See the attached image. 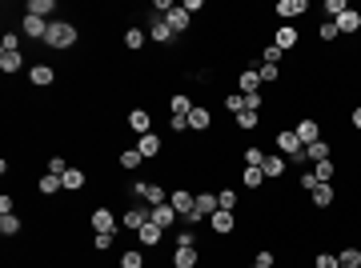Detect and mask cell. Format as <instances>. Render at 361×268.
Wrapping results in <instances>:
<instances>
[{"label":"cell","mask_w":361,"mask_h":268,"mask_svg":"<svg viewBox=\"0 0 361 268\" xmlns=\"http://www.w3.org/2000/svg\"><path fill=\"white\" fill-rule=\"evenodd\" d=\"M293 133H297V140H301V144H313V140H321V120H317V116H301V120H297V124H293Z\"/></svg>","instance_id":"obj_14"},{"label":"cell","mask_w":361,"mask_h":268,"mask_svg":"<svg viewBox=\"0 0 361 268\" xmlns=\"http://www.w3.org/2000/svg\"><path fill=\"white\" fill-rule=\"evenodd\" d=\"M133 148H137V153H141L144 160H161V157H165V140H161L157 133L137 136V144H133Z\"/></svg>","instance_id":"obj_11"},{"label":"cell","mask_w":361,"mask_h":268,"mask_svg":"<svg viewBox=\"0 0 361 268\" xmlns=\"http://www.w3.org/2000/svg\"><path fill=\"white\" fill-rule=\"evenodd\" d=\"M285 172H289V160L281 157V153H269V157H265V180L277 184V180H285Z\"/></svg>","instance_id":"obj_22"},{"label":"cell","mask_w":361,"mask_h":268,"mask_svg":"<svg viewBox=\"0 0 361 268\" xmlns=\"http://www.w3.org/2000/svg\"><path fill=\"white\" fill-rule=\"evenodd\" d=\"M309 201H313V208H321V212H325V208H333V204H337L333 184H317V188L309 192Z\"/></svg>","instance_id":"obj_26"},{"label":"cell","mask_w":361,"mask_h":268,"mask_svg":"<svg viewBox=\"0 0 361 268\" xmlns=\"http://www.w3.org/2000/svg\"><path fill=\"white\" fill-rule=\"evenodd\" d=\"M209 129H213V112L205 109V104H197V109L189 112V133H209Z\"/></svg>","instance_id":"obj_25"},{"label":"cell","mask_w":361,"mask_h":268,"mask_svg":"<svg viewBox=\"0 0 361 268\" xmlns=\"http://www.w3.org/2000/svg\"><path fill=\"white\" fill-rule=\"evenodd\" d=\"M217 201H221L225 212H237V208H241V197H237V188H233V184H221V188H217Z\"/></svg>","instance_id":"obj_31"},{"label":"cell","mask_w":361,"mask_h":268,"mask_svg":"<svg viewBox=\"0 0 361 268\" xmlns=\"http://www.w3.org/2000/svg\"><path fill=\"white\" fill-rule=\"evenodd\" d=\"M257 56H261V65H277V68H281V60H285V52H281V48L273 45V41H265Z\"/></svg>","instance_id":"obj_37"},{"label":"cell","mask_w":361,"mask_h":268,"mask_svg":"<svg viewBox=\"0 0 361 268\" xmlns=\"http://www.w3.org/2000/svg\"><path fill=\"white\" fill-rule=\"evenodd\" d=\"M89 224H93V232H105V236H120V216L109 208V204H96L93 212H89Z\"/></svg>","instance_id":"obj_2"},{"label":"cell","mask_w":361,"mask_h":268,"mask_svg":"<svg viewBox=\"0 0 361 268\" xmlns=\"http://www.w3.org/2000/svg\"><path fill=\"white\" fill-rule=\"evenodd\" d=\"M241 188L261 192V188H265V168H245V164H241Z\"/></svg>","instance_id":"obj_28"},{"label":"cell","mask_w":361,"mask_h":268,"mask_svg":"<svg viewBox=\"0 0 361 268\" xmlns=\"http://www.w3.org/2000/svg\"><path fill=\"white\" fill-rule=\"evenodd\" d=\"M305 160L309 164H321V160H333V140H313V144H305Z\"/></svg>","instance_id":"obj_19"},{"label":"cell","mask_w":361,"mask_h":268,"mask_svg":"<svg viewBox=\"0 0 361 268\" xmlns=\"http://www.w3.org/2000/svg\"><path fill=\"white\" fill-rule=\"evenodd\" d=\"M165 236H168L165 228H157V224L149 221L141 232H137V245H141V248H161V245H165Z\"/></svg>","instance_id":"obj_20"},{"label":"cell","mask_w":361,"mask_h":268,"mask_svg":"<svg viewBox=\"0 0 361 268\" xmlns=\"http://www.w3.org/2000/svg\"><path fill=\"white\" fill-rule=\"evenodd\" d=\"M185 12L197 16V12H205V0H185Z\"/></svg>","instance_id":"obj_52"},{"label":"cell","mask_w":361,"mask_h":268,"mask_svg":"<svg viewBox=\"0 0 361 268\" xmlns=\"http://www.w3.org/2000/svg\"><path fill=\"white\" fill-rule=\"evenodd\" d=\"M349 124L361 133V104H353V109H349Z\"/></svg>","instance_id":"obj_53"},{"label":"cell","mask_w":361,"mask_h":268,"mask_svg":"<svg viewBox=\"0 0 361 268\" xmlns=\"http://www.w3.org/2000/svg\"><path fill=\"white\" fill-rule=\"evenodd\" d=\"M120 268H144V248L141 245L124 248V252H120Z\"/></svg>","instance_id":"obj_35"},{"label":"cell","mask_w":361,"mask_h":268,"mask_svg":"<svg viewBox=\"0 0 361 268\" xmlns=\"http://www.w3.org/2000/svg\"><path fill=\"white\" fill-rule=\"evenodd\" d=\"M257 72H261V85H265V89H269V85H281V76H285L277 65H261Z\"/></svg>","instance_id":"obj_42"},{"label":"cell","mask_w":361,"mask_h":268,"mask_svg":"<svg viewBox=\"0 0 361 268\" xmlns=\"http://www.w3.org/2000/svg\"><path fill=\"white\" fill-rule=\"evenodd\" d=\"M205 228H209V236L225 241V236H233V232H237V212H225V208H217L213 216L205 221Z\"/></svg>","instance_id":"obj_5"},{"label":"cell","mask_w":361,"mask_h":268,"mask_svg":"<svg viewBox=\"0 0 361 268\" xmlns=\"http://www.w3.org/2000/svg\"><path fill=\"white\" fill-rule=\"evenodd\" d=\"M144 41H149V32H144L141 24L124 28V48H129V52H141V48H144Z\"/></svg>","instance_id":"obj_33"},{"label":"cell","mask_w":361,"mask_h":268,"mask_svg":"<svg viewBox=\"0 0 361 268\" xmlns=\"http://www.w3.org/2000/svg\"><path fill=\"white\" fill-rule=\"evenodd\" d=\"M261 112H253V109H245V112H237V116H233V129H237V133H257V129H261Z\"/></svg>","instance_id":"obj_23"},{"label":"cell","mask_w":361,"mask_h":268,"mask_svg":"<svg viewBox=\"0 0 361 268\" xmlns=\"http://www.w3.org/2000/svg\"><path fill=\"white\" fill-rule=\"evenodd\" d=\"M144 204H168V188L165 184H157V180H149V188H144Z\"/></svg>","instance_id":"obj_38"},{"label":"cell","mask_w":361,"mask_h":268,"mask_svg":"<svg viewBox=\"0 0 361 268\" xmlns=\"http://www.w3.org/2000/svg\"><path fill=\"white\" fill-rule=\"evenodd\" d=\"M117 164L124 168V172H141L149 160H144L141 153H137V148H120V153H117Z\"/></svg>","instance_id":"obj_27"},{"label":"cell","mask_w":361,"mask_h":268,"mask_svg":"<svg viewBox=\"0 0 361 268\" xmlns=\"http://www.w3.org/2000/svg\"><path fill=\"white\" fill-rule=\"evenodd\" d=\"M317 41H321V45H341V32H337V24H333V21H321V24H317Z\"/></svg>","instance_id":"obj_36"},{"label":"cell","mask_w":361,"mask_h":268,"mask_svg":"<svg viewBox=\"0 0 361 268\" xmlns=\"http://www.w3.org/2000/svg\"><path fill=\"white\" fill-rule=\"evenodd\" d=\"M305 12H309V0H277L273 4V16L281 24H297Z\"/></svg>","instance_id":"obj_6"},{"label":"cell","mask_w":361,"mask_h":268,"mask_svg":"<svg viewBox=\"0 0 361 268\" xmlns=\"http://www.w3.org/2000/svg\"><path fill=\"white\" fill-rule=\"evenodd\" d=\"M317 184H321V180L313 177V168H301V172H297V188H301V192H313Z\"/></svg>","instance_id":"obj_44"},{"label":"cell","mask_w":361,"mask_h":268,"mask_svg":"<svg viewBox=\"0 0 361 268\" xmlns=\"http://www.w3.org/2000/svg\"><path fill=\"white\" fill-rule=\"evenodd\" d=\"M337 260H341V268H361V245H349L337 252Z\"/></svg>","instance_id":"obj_39"},{"label":"cell","mask_w":361,"mask_h":268,"mask_svg":"<svg viewBox=\"0 0 361 268\" xmlns=\"http://www.w3.org/2000/svg\"><path fill=\"white\" fill-rule=\"evenodd\" d=\"M245 109H253V112H261V116H265V109H269V104H265V92H253V96H245Z\"/></svg>","instance_id":"obj_50"},{"label":"cell","mask_w":361,"mask_h":268,"mask_svg":"<svg viewBox=\"0 0 361 268\" xmlns=\"http://www.w3.org/2000/svg\"><path fill=\"white\" fill-rule=\"evenodd\" d=\"M221 104H225V112H229V120H233L237 112H245V96H241V92L233 89V92H225V100H221Z\"/></svg>","instance_id":"obj_41"},{"label":"cell","mask_w":361,"mask_h":268,"mask_svg":"<svg viewBox=\"0 0 361 268\" xmlns=\"http://www.w3.org/2000/svg\"><path fill=\"white\" fill-rule=\"evenodd\" d=\"M0 72H4V76L24 72V52L21 48H0Z\"/></svg>","instance_id":"obj_17"},{"label":"cell","mask_w":361,"mask_h":268,"mask_svg":"<svg viewBox=\"0 0 361 268\" xmlns=\"http://www.w3.org/2000/svg\"><path fill=\"white\" fill-rule=\"evenodd\" d=\"M153 224L165 228V232H173V228H181V216H177L173 204H153Z\"/></svg>","instance_id":"obj_16"},{"label":"cell","mask_w":361,"mask_h":268,"mask_svg":"<svg viewBox=\"0 0 361 268\" xmlns=\"http://www.w3.org/2000/svg\"><path fill=\"white\" fill-rule=\"evenodd\" d=\"M0 48H24V36H21V32H12V28H8V32L0 36Z\"/></svg>","instance_id":"obj_49"},{"label":"cell","mask_w":361,"mask_h":268,"mask_svg":"<svg viewBox=\"0 0 361 268\" xmlns=\"http://www.w3.org/2000/svg\"><path fill=\"white\" fill-rule=\"evenodd\" d=\"M144 32H149V41H153V45H165V48L181 41V36H177V32L168 28L165 16H157V12H149V21H144Z\"/></svg>","instance_id":"obj_3"},{"label":"cell","mask_w":361,"mask_h":268,"mask_svg":"<svg viewBox=\"0 0 361 268\" xmlns=\"http://www.w3.org/2000/svg\"><path fill=\"white\" fill-rule=\"evenodd\" d=\"M193 109H197V100H193L189 92H173V96H168V104H165L168 116H189Z\"/></svg>","instance_id":"obj_21"},{"label":"cell","mask_w":361,"mask_h":268,"mask_svg":"<svg viewBox=\"0 0 361 268\" xmlns=\"http://www.w3.org/2000/svg\"><path fill=\"white\" fill-rule=\"evenodd\" d=\"M65 192H80V188H85V184H89V172H85V168H76V164H72L69 172H65Z\"/></svg>","instance_id":"obj_30"},{"label":"cell","mask_w":361,"mask_h":268,"mask_svg":"<svg viewBox=\"0 0 361 268\" xmlns=\"http://www.w3.org/2000/svg\"><path fill=\"white\" fill-rule=\"evenodd\" d=\"M201 265H205V252L201 248H173L168 268H201Z\"/></svg>","instance_id":"obj_13"},{"label":"cell","mask_w":361,"mask_h":268,"mask_svg":"<svg viewBox=\"0 0 361 268\" xmlns=\"http://www.w3.org/2000/svg\"><path fill=\"white\" fill-rule=\"evenodd\" d=\"M36 192H41L45 201H56V197L65 192V180L52 177V172H41V177H36Z\"/></svg>","instance_id":"obj_18"},{"label":"cell","mask_w":361,"mask_h":268,"mask_svg":"<svg viewBox=\"0 0 361 268\" xmlns=\"http://www.w3.org/2000/svg\"><path fill=\"white\" fill-rule=\"evenodd\" d=\"M345 8H349V0H325V21H337Z\"/></svg>","instance_id":"obj_47"},{"label":"cell","mask_w":361,"mask_h":268,"mask_svg":"<svg viewBox=\"0 0 361 268\" xmlns=\"http://www.w3.org/2000/svg\"><path fill=\"white\" fill-rule=\"evenodd\" d=\"M117 236H105V232H93V252H109Z\"/></svg>","instance_id":"obj_51"},{"label":"cell","mask_w":361,"mask_h":268,"mask_svg":"<svg viewBox=\"0 0 361 268\" xmlns=\"http://www.w3.org/2000/svg\"><path fill=\"white\" fill-rule=\"evenodd\" d=\"M24 12H28V16H52V12H56V0H28V4H24Z\"/></svg>","instance_id":"obj_34"},{"label":"cell","mask_w":361,"mask_h":268,"mask_svg":"<svg viewBox=\"0 0 361 268\" xmlns=\"http://www.w3.org/2000/svg\"><path fill=\"white\" fill-rule=\"evenodd\" d=\"M168 245H173V248H201V232L189 228V224H181V228H173V232H168Z\"/></svg>","instance_id":"obj_15"},{"label":"cell","mask_w":361,"mask_h":268,"mask_svg":"<svg viewBox=\"0 0 361 268\" xmlns=\"http://www.w3.org/2000/svg\"><path fill=\"white\" fill-rule=\"evenodd\" d=\"M69 168H72V164H69L65 157H48V160H45V172H52V177H65Z\"/></svg>","instance_id":"obj_43"},{"label":"cell","mask_w":361,"mask_h":268,"mask_svg":"<svg viewBox=\"0 0 361 268\" xmlns=\"http://www.w3.org/2000/svg\"><path fill=\"white\" fill-rule=\"evenodd\" d=\"M80 45V28L72 21H48V36H45V48L48 52H72Z\"/></svg>","instance_id":"obj_1"},{"label":"cell","mask_w":361,"mask_h":268,"mask_svg":"<svg viewBox=\"0 0 361 268\" xmlns=\"http://www.w3.org/2000/svg\"><path fill=\"white\" fill-rule=\"evenodd\" d=\"M149 221H153V204H129V208L120 212V228H124V232H141Z\"/></svg>","instance_id":"obj_4"},{"label":"cell","mask_w":361,"mask_h":268,"mask_svg":"<svg viewBox=\"0 0 361 268\" xmlns=\"http://www.w3.org/2000/svg\"><path fill=\"white\" fill-rule=\"evenodd\" d=\"M165 21H168V28H173L177 36H185V32L193 28V16L185 12V4H173V12H168Z\"/></svg>","instance_id":"obj_24"},{"label":"cell","mask_w":361,"mask_h":268,"mask_svg":"<svg viewBox=\"0 0 361 268\" xmlns=\"http://www.w3.org/2000/svg\"><path fill=\"white\" fill-rule=\"evenodd\" d=\"M333 24H337V32H341V41H353V36L361 32V8H353V4H349V8H345Z\"/></svg>","instance_id":"obj_10"},{"label":"cell","mask_w":361,"mask_h":268,"mask_svg":"<svg viewBox=\"0 0 361 268\" xmlns=\"http://www.w3.org/2000/svg\"><path fill=\"white\" fill-rule=\"evenodd\" d=\"M21 232H24V221L17 216V212L0 216V236H4V241H12V236H21Z\"/></svg>","instance_id":"obj_32"},{"label":"cell","mask_w":361,"mask_h":268,"mask_svg":"<svg viewBox=\"0 0 361 268\" xmlns=\"http://www.w3.org/2000/svg\"><path fill=\"white\" fill-rule=\"evenodd\" d=\"M165 120H168V133H173V136L189 133V116H168V112H165Z\"/></svg>","instance_id":"obj_45"},{"label":"cell","mask_w":361,"mask_h":268,"mask_svg":"<svg viewBox=\"0 0 361 268\" xmlns=\"http://www.w3.org/2000/svg\"><path fill=\"white\" fill-rule=\"evenodd\" d=\"M28 85H32V89H52V85H56V68L48 65V60L28 65Z\"/></svg>","instance_id":"obj_9"},{"label":"cell","mask_w":361,"mask_h":268,"mask_svg":"<svg viewBox=\"0 0 361 268\" xmlns=\"http://www.w3.org/2000/svg\"><path fill=\"white\" fill-rule=\"evenodd\" d=\"M313 177L321 180V184H333V177H337V160H321V164H313Z\"/></svg>","instance_id":"obj_40"},{"label":"cell","mask_w":361,"mask_h":268,"mask_svg":"<svg viewBox=\"0 0 361 268\" xmlns=\"http://www.w3.org/2000/svg\"><path fill=\"white\" fill-rule=\"evenodd\" d=\"M265 157H269V148H261V144H249V148L241 153V164H245V168H265Z\"/></svg>","instance_id":"obj_29"},{"label":"cell","mask_w":361,"mask_h":268,"mask_svg":"<svg viewBox=\"0 0 361 268\" xmlns=\"http://www.w3.org/2000/svg\"><path fill=\"white\" fill-rule=\"evenodd\" d=\"M168 204H173V208H177V216L185 221V216L193 212V204H197V192L181 184V188H173V192H168Z\"/></svg>","instance_id":"obj_12"},{"label":"cell","mask_w":361,"mask_h":268,"mask_svg":"<svg viewBox=\"0 0 361 268\" xmlns=\"http://www.w3.org/2000/svg\"><path fill=\"white\" fill-rule=\"evenodd\" d=\"M273 265H277V252H269V248H261L253 256V268H273Z\"/></svg>","instance_id":"obj_48"},{"label":"cell","mask_w":361,"mask_h":268,"mask_svg":"<svg viewBox=\"0 0 361 268\" xmlns=\"http://www.w3.org/2000/svg\"><path fill=\"white\" fill-rule=\"evenodd\" d=\"M313 268H341V260H337V252H317Z\"/></svg>","instance_id":"obj_46"},{"label":"cell","mask_w":361,"mask_h":268,"mask_svg":"<svg viewBox=\"0 0 361 268\" xmlns=\"http://www.w3.org/2000/svg\"><path fill=\"white\" fill-rule=\"evenodd\" d=\"M269 41L281 48V52H297V45H301V28H297V24H277Z\"/></svg>","instance_id":"obj_7"},{"label":"cell","mask_w":361,"mask_h":268,"mask_svg":"<svg viewBox=\"0 0 361 268\" xmlns=\"http://www.w3.org/2000/svg\"><path fill=\"white\" fill-rule=\"evenodd\" d=\"M124 124H129V133H133V136H149V133H153V112L144 109V104H137V109H129Z\"/></svg>","instance_id":"obj_8"}]
</instances>
